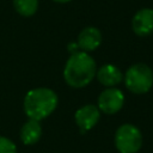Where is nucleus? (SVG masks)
Segmentation results:
<instances>
[{"instance_id":"obj_12","label":"nucleus","mask_w":153,"mask_h":153,"mask_svg":"<svg viewBox=\"0 0 153 153\" xmlns=\"http://www.w3.org/2000/svg\"><path fill=\"white\" fill-rule=\"evenodd\" d=\"M0 153H17L16 143L6 136H0Z\"/></svg>"},{"instance_id":"obj_2","label":"nucleus","mask_w":153,"mask_h":153,"mask_svg":"<svg viewBox=\"0 0 153 153\" xmlns=\"http://www.w3.org/2000/svg\"><path fill=\"white\" fill-rule=\"evenodd\" d=\"M59 103L55 91L48 87L30 90L24 97V111L30 120L42 121L50 116Z\"/></svg>"},{"instance_id":"obj_3","label":"nucleus","mask_w":153,"mask_h":153,"mask_svg":"<svg viewBox=\"0 0 153 153\" xmlns=\"http://www.w3.org/2000/svg\"><path fill=\"white\" fill-rule=\"evenodd\" d=\"M124 84L133 93H146L153 86V72L145 63H135L127 69L124 74Z\"/></svg>"},{"instance_id":"obj_6","label":"nucleus","mask_w":153,"mask_h":153,"mask_svg":"<svg viewBox=\"0 0 153 153\" xmlns=\"http://www.w3.org/2000/svg\"><path fill=\"white\" fill-rule=\"evenodd\" d=\"M99 118H100V110L98 109V106L92 104H86L79 108L74 115V120L80 129V133H85L92 129L98 123Z\"/></svg>"},{"instance_id":"obj_9","label":"nucleus","mask_w":153,"mask_h":153,"mask_svg":"<svg viewBox=\"0 0 153 153\" xmlns=\"http://www.w3.org/2000/svg\"><path fill=\"white\" fill-rule=\"evenodd\" d=\"M96 76L98 81L106 87H114L118 85L123 79L122 72L115 65H103L96 72Z\"/></svg>"},{"instance_id":"obj_14","label":"nucleus","mask_w":153,"mask_h":153,"mask_svg":"<svg viewBox=\"0 0 153 153\" xmlns=\"http://www.w3.org/2000/svg\"><path fill=\"white\" fill-rule=\"evenodd\" d=\"M55 2H59V4H66V2H69L72 0H54Z\"/></svg>"},{"instance_id":"obj_4","label":"nucleus","mask_w":153,"mask_h":153,"mask_svg":"<svg viewBox=\"0 0 153 153\" xmlns=\"http://www.w3.org/2000/svg\"><path fill=\"white\" fill-rule=\"evenodd\" d=\"M115 146L120 153H137L142 146L140 129L130 123L120 126L115 133Z\"/></svg>"},{"instance_id":"obj_1","label":"nucleus","mask_w":153,"mask_h":153,"mask_svg":"<svg viewBox=\"0 0 153 153\" xmlns=\"http://www.w3.org/2000/svg\"><path fill=\"white\" fill-rule=\"evenodd\" d=\"M96 72V61L87 53L78 51L68 57L63 68V78L69 86L81 88L93 80Z\"/></svg>"},{"instance_id":"obj_7","label":"nucleus","mask_w":153,"mask_h":153,"mask_svg":"<svg viewBox=\"0 0 153 153\" xmlns=\"http://www.w3.org/2000/svg\"><path fill=\"white\" fill-rule=\"evenodd\" d=\"M131 27L133 31L140 37H146L153 33V10L152 8L139 10L133 17Z\"/></svg>"},{"instance_id":"obj_5","label":"nucleus","mask_w":153,"mask_h":153,"mask_svg":"<svg viewBox=\"0 0 153 153\" xmlns=\"http://www.w3.org/2000/svg\"><path fill=\"white\" fill-rule=\"evenodd\" d=\"M124 104V96L123 92L116 87H108L100 92L98 96V109L106 114L114 115L118 112Z\"/></svg>"},{"instance_id":"obj_10","label":"nucleus","mask_w":153,"mask_h":153,"mask_svg":"<svg viewBox=\"0 0 153 153\" xmlns=\"http://www.w3.org/2000/svg\"><path fill=\"white\" fill-rule=\"evenodd\" d=\"M42 136V126L39 121L30 120L26 121L20 129V140L24 145L31 146L39 141Z\"/></svg>"},{"instance_id":"obj_11","label":"nucleus","mask_w":153,"mask_h":153,"mask_svg":"<svg viewBox=\"0 0 153 153\" xmlns=\"http://www.w3.org/2000/svg\"><path fill=\"white\" fill-rule=\"evenodd\" d=\"M16 11L23 17H30L38 8V0H13Z\"/></svg>"},{"instance_id":"obj_13","label":"nucleus","mask_w":153,"mask_h":153,"mask_svg":"<svg viewBox=\"0 0 153 153\" xmlns=\"http://www.w3.org/2000/svg\"><path fill=\"white\" fill-rule=\"evenodd\" d=\"M68 51H69L71 55H72V54H75V53H78V51H81V50L79 49L78 43H69V44H68Z\"/></svg>"},{"instance_id":"obj_8","label":"nucleus","mask_w":153,"mask_h":153,"mask_svg":"<svg viewBox=\"0 0 153 153\" xmlns=\"http://www.w3.org/2000/svg\"><path fill=\"white\" fill-rule=\"evenodd\" d=\"M76 43L81 51L88 53L96 50L102 43V33L97 27L87 26L80 31Z\"/></svg>"}]
</instances>
